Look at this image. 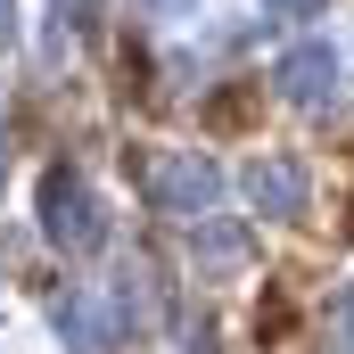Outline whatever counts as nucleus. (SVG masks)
<instances>
[{
    "mask_svg": "<svg viewBox=\"0 0 354 354\" xmlns=\"http://www.w3.org/2000/svg\"><path fill=\"white\" fill-rule=\"evenodd\" d=\"M33 214H41V239L58 248V256H99L107 239H115V223H107V198L91 189L75 165H50L41 189H33Z\"/></svg>",
    "mask_w": 354,
    "mask_h": 354,
    "instance_id": "obj_1",
    "label": "nucleus"
},
{
    "mask_svg": "<svg viewBox=\"0 0 354 354\" xmlns=\"http://www.w3.org/2000/svg\"><path fill=\"white\" fill-rule=\"evenodd\" d=\"M140 189H149V206L165 214V223H181V231H198V223H214L223 214V165L206 157V149H157L149 157V174H140Z\"/></svg>",
    "mask_w": 354,
    "mask_h": 354,
    "instance_id": "obj_2",
    "label": "nucleus"
},
{
    "mask_svg": "<svg viewBox=\"0 0 354 354\" xmlns=\"http://www.w3.org/2000/svg\"><path fill=\"white\" fill-rule=\"evenodd\" d=\"M338 75H346L338 41H330V33H305V41H288V50L272 58V99L322 115V107H338Z\"/></svg>",
    "mask_w": 354,
    "mask_h": 354,
    "instance_id": "obj_3",
    "label": "nucleus"
},
{
    "mask_svg": "<svg viewBox=\"0 0 354 354\" xmlns=\"http://www.w3.org/2000/svg\"><path fill=\"white\" fill-rule=\"evenodd\" d=\"M239 198H248L264 223H297V214L313 206V174H305L297 157L264 149V157H248V165H239Z\"/></svg>",
    "mask_w": 354,
    "mask_h": 354,
    "instance_id": "obj_4",
    "label": "nucleus"
},
{
    "mask_svg": "<svg viewBox=\"0 0 354 354\" xmlns=\"http://www.w3.org/2000/svg\"><path fill=\"white\" fill-rule=\"evenodd\" d=\"M248 264H256V223L248 214H214V223L189 231V272L198 280H239Z\"/></svg>",
    "mask_w": 354,
    "mask_h": 354,
    "instance_id": "obj_5",
    "label": "nucleus"
},
{
    "mask_svg": "<svg viewBox=\"0 0 354 354\" xmlns=\"http://www.w3.org/2000/svg\"><path fill=\"white\" fill-rule=\"evenodd\" d=\"M50 330H58L66 354H107L115 346V322L91 305V288H58V297H50Z\"/></svg>",
    "mask_w": 354,
    "mask_h": 354,
    "instance_id": "obj_6",
    "label": "nucleus"
},
{
    "mask_svg": "<svg viewBox=\"0 0 354 354\" xmlns=\"http://www.w3.org/2000/svg\"><path fill=\"white\" fill-rule=\"evenodd\" d=\"M107 322H115V338H124V330L140 338V330L157 322V280H149V264H140V256L107 272Z\"/></svg>",
    "mask_w": 354,
    "mask_h": 354,
    "instance_id": "obj_7",
    "label": "nucleus"
},
{
    "mask_svg": "<svg viewBox=\"0 0 354 354\" xmlns=\"http://www.w3.org/2000/svg\"><path fill=\"white\" fill-rule=\"evenodd\" d=\"M330 330H338V338H346V346H354V280H346V288H338V297H330Z\"/></svg>",
    "mask_w": 354,
    "mask_h": 354,
    "instance_id": "obj_8",
    "label": "nucleus"
},
{
    "mask_svg": "<svg viewBox=\"0 0 354 354\" xmlns=\"http://www.w3.org/2000/svg\"><path fill=\"white\" fill-rule=\"evenodd\" d=\"M25 41V0H0V50Z\"/></svg>",
    "mask_w": 354,
    "mask_h": 354,
    "instance_id": "obj_9",
    "label": "nucleus"
},
{
    "mask_svg": "<svg viewBox=\"0 0 354 354\" xmlns=\"http://www.w3.org/2000/svg\"><path fill=\"white\" fill-rule=\"evenodd\" d=\"M256 8H264V17H322L330 0H256Z\"/></svg>",
    "mask_w": 354,
    "mask_h": 354,
    "instance_id": "obj_10",
    "label": "nucleus"
},
{
    "mask_svg": "<svg viewBox=\"0 0 354 354\" xmlns=\"http://www.w3.org/2000/svg\"><path fill=\"white\" fill-rule=\"evenodd\" d=\"M181 354H214V322H181Z\"/></svg>",
    "mask_w": 354,
    "mask_h": 354,
    "instance_id": "obj_11",
    "label": "nucleus"
},
{
    "mask_svg": "<svg viewBox=\"0 0 354 354\" xmlns=\"http://www.w3.org/2000/svg\"><path fill=\"white\" fill-rule=\"evenodd\" d=\"M198 8H206V0H165V17H198Z\"/></svg>",
    "mask_w": 354,
    "mask_h": 354,
    "instance_id": "obj_12",
    "label": "nucleus"
},
{
    "mask_svg": "<svg viewBox=\"0 0 354 354\" xmlns=\"http://www.w3.org/2000/svg\"><path fill=\"white\" fill-rule=\"evenodd\" d=\"M0 181H8V157H0Z\"/></svg>",
    "mask_w": 354,
    "mask_h": 354,
    "instance_id": "obj_13",
    "label": "nucleus"
}]
</instances>
